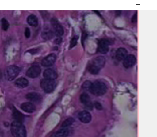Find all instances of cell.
Listing matches in <instances>:
<instances>
[{
  "label": "cell",
  "instance_id": "cell-13",
  "mask_svg": "<svg viewBox=\"0 0 157 137\" xmlns=\"http://www.w3.org/2000/svg\"><path fill=\"white\" fill-rule=\"evenodd\" d=\"M109 42L105 39L101 40L98 45V50L102 54H106L109 51Z\"/></svg>",
  "mask_w": 157,
  "mask_h": 137
},
{
  "label": "cell",
  "instance_id": "cell-25",
  "mask_svg": "<svg viewBox=\"0 0 157 137\" xmlns=\"http://www.w3.org/2000/svg\"><path fill=\"white\" fill-rule=\"evenodd\" d=\"M115 24L117 26L121 27L124 25V22L122 18H117L115 20Z\"/></svg>",
  "mask_w": 157,
  "mask_h": 137
},
{
  "label": "cell",
  "instance_id": "cell-14",
  "mask_svg": "<svg viewBox=\"0 0 157 137\" xmlns=\"http://www.w3.org/2000/svg\"><path fill=\"white\" fill-rule=\"evenodd\" d=\"M21 109L24 111L29 113L33 112L36 110L35 105L30 102H25L21 105Z\"/></svg>",
  "mask_w": 157,
  "mask_h": 137
},
{
  "label": "cell",
  "instance_id": "cell-9",
  "mask_svg": "<svg viewBox=\"0 0 157 137\" xmlns=\"http://www.w3.org/2000/svg\"><path fill=\"white\" fill-rule=\"evenodd\" d=\"M41 71V68L37 65H34L30 67L27 71L26 75L32 78H36L40 75Z\"/></svg>",
  "mask_w": 157,
  "mask_h": 137
},
{
  "label": "cell",
  "instance_id": "cell-30",
  "mask_svg": "<svg viewBox=\"0 0 157 137\" xmlns=\"http://www.w3.org/2000/svg\"><path fill=\"white\" fill-rule=\"evenodd\" d=\"M94 105L95 107L98 110H101L102 109V106L99 103H95Z\"/></svg>",
  "mask_w": 157,
  "mask_h": 137
},
{
  "label": "cell",
  "instance_id": "cell-16",
  "mask_svg": "<svg viewBox=\"0 0 157 137\" xmlns=\"http://www.w3.org/2000/svg\"><path fill=\"white\" fill-rule=\"evenodd\" d=\"M26 98L29 100L34 102H39L42 99L41 95L36 92H31L26 95Z\"/></svg>",
  "mask_w": 157,
  "mask_h": 137
},
{
  "label": "cell",
  "instance_id": "cell-15",
  "mask_svg": "<svg viewBox=\"0 0 157 137\" xmlns=\"http://www.w3.org/2000/svg\"><path fill=\"white\" fill-rule=\"evenodd\" d=\"M43 75L45 79L54 80L57 77L56 72L50 68L45 70Z\"/></svg>",
  "mask_w": 157,
  "mask_h": 137
},
{
  "label": "cell",
  "instance_id": "cell-27",
  "mask_svg": "<svg viewBox=\"0 0 157 137\" xmlns=\"http://www.w3.org/2000/svg\"><path fill=\"white\" fill-rule=\"evenodd\" d=\"M78 38L77 36H75L71 39L70 42V48H71L75 46L77 43Z\"/></svg>",
  "mask_w": 157,
  "mask_h": 137
},
{
  "label": "cell",
  "instance_id": "cell-7",
  "mask_svg": "<svg viewBox=\"0 0 157 137\" xmlns=\"http://www.w3.org/2000/svg\"><path fill=\"white\" fill-rule=\"evenodd\" d=\"M121 39L127 42L128 44L132 45H136L137 42L133 36L130 33L125 31H121L118 34Z\"/></svg>",
  "mask_w": 157,
  "mask_h": 137
},
{
  "label": "cell",
  "instance_id": "cell-3",
  "mask_svg": "<svg viewBox=\"0 0 157 137\" xmlns=\"http://www.w3.org/2000/svg\"><path fill=\"white\" fill-rule=\"evenodd\" d=\"M107 87L103 82L97 81L92 83L89 91L94 95L101 96L106 92Z\"/></svg>",
  "mask_w": 157,
  "mask_h": 137
},
{
  "label": "cell",
  "instance_id": "cell-2",
  "mask_svg": "<svg viewBox=\"0 0 157 137\" xmlns=\"http://www.w3.org/2000/svg\"><path fill=\"white\" fill-rule=\"evenodd\" d=\"M105 62V58L99 56L94 58L88 67V71L91 74H96L104 66Z\"/></svg>",
  "mask_w": 157,
  "mask_h": 137
},
{
  "label": "cell",
  "instance_id": "cell-19",
  "mask_svg": "<svg viewBox=\"0 0 157 137\" xmlns=\"http://www.w3.org/2000/svg\"><path fill=\"white\" fill-rule=\"evenodd\" d=\"M27 22L30 26H33L36 27L38 24V20L37 17L33 14H30L27 17Z\"/></svg>",
  "mask_w": 157,
  "mask_h": 137
},
{
  "label": "cell",
  "instance_id": "cell-21",
  "mask_svg": "<svg viewBox=\"0 0 157 137\" xmlns=\"http://www.w3.org/2000/svg\"><path fill=\"white\" fill-rule=\"evenodd\" d=\"M54 34L53 31L51 30H45L42 32L41 36L45 40H49L52 38Z\"/></svg>",
  "mask_w": 157,
  "mask_h": 137
},
{
  "label": "cell",
  "instance_id": "cell-17",
  "mask_svg": "<svg viewBox=\"0 0 157 137\" xmlns=\"http://www.w3.org/2000/svg\"><path fill=\"white\" fill-rule=\"evenodd\" d=\"M128 52L124 48H120L116 52V58L117 60L121 61L124 60L127 55Z\"/></svg>",
  "mask_w": 157,
  "mask_h": 137
},
{
  "label": "cell",
  "instance_id": "cell-8",
  "mask_svg": "<svg viewBox=\"0 0 157 137\" xmlns=\"http://www.w3.org/2000/svg\"><path fill=\"white\" fill-rule=\"evenodd\" d=\"M56 58V55L51 53L44 58L41 61L42 65L44 67H49L53 65L55 62Z\"/></svg>",
  "mask_w": 157,
  "mask_h": 137
},
{
  "label": "cell",
  "instance_id": "cell-10",
  "mask_svg": "<svg viewBox=\"0 0 157 137\" xmlns=\"http://www.w3.org/2000/svg\"><path fill=\"white\" fill-rule=\"evenodd\" d=\"M81 102L85 106L86 108L91 110L93 108V104L91 101L89 96L86 93L82 94L80 98Z\"/></svg>",
  "mask_w": 157,
  "mask_h": 137
},
{
  "label": "cell",
  "instance_id": "cell-1",
  "mask_svg": "<svg viewBox=\"0 0 157 137\" xmlns=\"http://www.w3.org/2000/svg\"><path fill=\"white\" fill-rule=\"evenodd\" d=\"M10 129L13 137H26V129L22 122L15 120L13 121Z\"/></svg>",
  "mask_w": 157,
  "mask_h": 137
},
{
  "label": "cell",
  "instance_id": "cell-29",
  "mask_svg": "<svg viewBox=\"0 0 157 137\" xmlns=\"http://www.w3.org/2000/svg\"><path fill=\"white\" fill-rule=\"evenodd\" d=\"M137 13H135L132 17V22H137Z\"/></svg>",
  "mask_w": 157,
  "mask_h": 137
},
{
  "label": "cell",
  "instance_id": "cell-24",
  "mask_svg": "<svg viewBox=\"0 0 157 137\" xmlns=\"http://www.w3.org/2000/svg\"><path fill=\"white\" fill-rule=\"evenodd\" d=\"M74 121V119L73 118H68L63 122L61 126L63 127H66L69 126L73 124Z\"/></svg>",
  "mask_w": 157,
  "mask_h": 137
},
{
  "label": "cell",
  "instance_id": "cell-6",
  "mask_svg": "<svg viewBox=\"0 0 157 137\" xmlns=\"http://www.w3.org/2000/svg\"><path fill=\"white\" fill-rule=\"evenodd\" d=\"M51 23L54 34L58 37L63 35L64 34V30L58 20L56 18H52L51 20Z\"/></svg>",
  "mask_w": 157,
  "mask_h": 137
},
{
  "label": "cell",
  "instance_id": "cell-11",
  "mask_svg": "<svg viewBox=\"0 0 157 137\" xmlns=\"http://www.w3.org/2000/svg\"><path fill=\"white\" fill-rule=\"evenodd\" d=\"M78 117L81 122L85 123H89L91 119L90 114L86 111L80 112L78 114Z\"/></svg>",
  "mask_w": 157,
  "mask_h": 137
},
{
  "label": "cell",
  "instance_id": "cell-22",
  "mask_svg": "<svg viewBox=\"0 0 157 137\" xmlns=\"http://www.w3.org/2000/svg\"><path fill=\"white\" fill-rule=\"evenodd\" d=\"M69 134L68 129L63 128L58 130L56 133V137H67Z\"/></svg>",
  "mask_w": 157,
  "mask_h": 137
},
{
  "label": "cell",
  "instance_id": "cell-5",
  "mask_svg": "<svg viewBox=\"0 0 157 137\" xmlns=\"http://www.w3.org/2000/svg\"><path fill=\"white\" fill-rule=\"evenodd\" d=\"M40 85L41 88L45 92L50 93L55 88L56 83L54 80L44 78L41 80Z\"/></svg>",
  "mask_w": 157,
  "mask_h": 137
},
{
  "label": "cell",
  "instance_id": "cell-12",
  "mask_svg": "<svg viewBox=\"0 0 157 137\" xmlns=\"http://www.w3.org/2000/svg\"><path fill=\"white\" fill-rule=\"evenodd\" d=\"M123 65L126 68H129L133 66L136 61L135 56L132 54L128 55L124 60Z\"/></svg>",
  "mask_w": 157,
  "mask_h": 137
},
{
  "label": "cell",
  "instance_id": "cell-18",
  "mask_svg": "<svg viewBox=\"0 0 157 137\" xmlns=\"http://www.w3.org/2000/svg\"><path fill=\"white\" fill-rule=\"evenodd\" d=\"M15 84L17 87L23 88L28 86L29 81L26 78L21 77L18 78L15 81Z\"/></svg>",
  "mask_w": 157,
  "mask_h": 137
},
{
  "label": "cell",
  "instance_id": "cell-20",
  "mask_svg": "<svg viewBox=\"0 0 157 137\" xmlns=\"http://www.w3.org/2000/svg\"><path fill=\"white\" fill-rule=\"evenodd\" d=\"M13 118L17 121L22 122L24 119L23 114L16 109L14 108L13 111Z\"/></svg>",
  "mask_w": 157,
  "mask_h": 137
},
{
  "label": "cell",
  "instance_id": "cell-4",
  "mask_svg": "<svg viewBox=\"0 0 157 137\" xmlns=\"http://www.w3.org/2000/svg\"><path fill=\"white\" fill-rule=\"evenodd\" d=\"M20 71L19 68L15 65H11L7 67L5 71V76L9 81L13 80L18 75Z\"/></svg>",
  "mask_w": 157,
  "mask_h": 137
},
{
  "label": "cell",
  "instance_id": "cell-26",
  "mask_svg": "<svg viewBox=\"0 0 157 137\" xmlns=\"http://www.w3.org/2000/svg\"><path fill=\"white\" fill-rule=\"evenodd\" d=\"M92 83L89 81H85L82 85V88L85 90H89Z\"/></svg>",
  "mask_w": 157,
  "mask_h": 137
},
{
  "label": "cell",
  "instance_id": "cell-23",
  "mask_svg": "<svg viewBox=\"0 0 157 137\" xmlns=\"http://www.w3.org/2000/svg\"><path fill=\"white\" fill-rule=\"evenodd\" d=\"M0 23L2 29L4 31H6L9 26L8 21L5 18H2L1 20Z\"/></svg>",
  "mask_w": 157,
  "mask_h": 137
},
{
  "label": "cell",
  "instance_id": "cell-28",
  "mask_svg": "<svg viewBox=\"0 0 157 137\" xmlns=\"http://www.w3.org/2000/svg\"><path fill=\"white\" fill-rule=\"evenodd\" d=\"M24 34L25 36L27 38H29L30 36L31 32L30 29L28 27H26L25 28Z\"/></svg>",
  "mask_w": 157,
  "mask_h": 137
}]
</instances>
